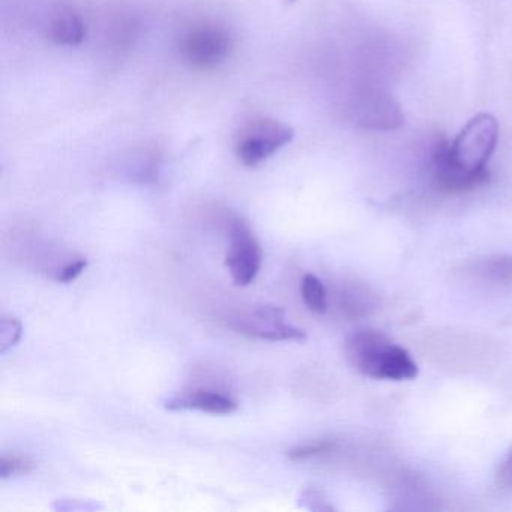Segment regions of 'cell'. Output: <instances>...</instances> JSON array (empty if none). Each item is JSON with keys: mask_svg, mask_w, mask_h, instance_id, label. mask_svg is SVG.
Returning <instances> with one entry per match:
<instances>
[{"mask_svg": "<svg viewBox=\"0 0 512 512\" xmlns=\"http://www.w3.org/2000/svg\"><path fill=\"white\" fill-rule=\"evenodd\" d=\"M499 142V122L488 113L470 119L452 142L439 140L431 151L433 181L445 193L475 190L490 181L487 164Z\"/></svg>", "mask_w": 512, "mask_h": 512, "instance_id": "1", "label": "cell"}, {"mask_svg": "<svg viewBox=\"0 0 512 512\" xmlns=\"http://www.w3.org/2000/svg\"><path fill=\"white\" fill-rule=\"evenodd\" d=\"M295 139L290 125L275 119H256L239 133L236 155L245 167H257Z\"/></svg>", "mask_w": 512, "mask_h": 512, "instance_id": "2", "label": "cell"}, {"mask_svg": "<svg viewBox=\"0 0 512 512\" xmlns=\"http://www.w3.org/2000/svg\"><path fill=\"white\" fill-rule=\"evenodd\" d=\"M227 226H229L230 248L226 256V266L236 286H250L256 280L262 266V250H260L259 241L244 218L233 217Z\"/></svg>", "mask_w": 512, "mask_h": 512, "instance_id": "3", "label": "cell"}, {"mask_svg": "<svg viewBox=\"0 0 512 512\" xmlns=\"http://www.w3.org/2000/svg\"><path fill=\"white\" fill-rule=\"evenodd\" d=\"M233 49V40L226 29L199 26L181 38L182 59L197 70H211L223 64Z\"/></svg>", "mask_w": 512, "mask_h": 512, "instance_id": "4", "label": "cell"}, {"mask_svg": "<svg viewBox=\"0 0 512 512\" xmlns=\"http://www.w3.org/2000/svg\"><path fill=\"white\" fill-rule=\"evenodd\" d=\"M230 329L248 337L266 341H304L302 329L286 322L284 311L272 305H263L245 316L227 323Z\"/></svg>", "mask_w": 512, "mask_h": 512, "instance_id": "5", "label": "cell"}, {"mask_svg": "<svg viewBox=\"0 0 512 512\" xmlns=\"http://www.w3.org/2000/svg\"><path fill=\"white\" fill-rule=\"evenodd\" d=\"M391 340L379 331H358L347 338L344 353L347 361L358 373L371 379H379L380 368Z\"/></svg>", "mask_w": 512, "mask_h": 512, "instance_id": "6", "label": "cell"}, {"mask_svg": "<svg viewBox=\"0 0 512 512\" xmlns=\"http://www.w3.org/2000/svg\"><path fill=\"white\" fill-rule=\"evenodd\" d=\"M356 121L367 130L394 131L403 127L404 116L394 98L385 92L373 91L359 103Z\"/></svg>", "mask_w": 512, "mask_h": 512, "instance_id": "7", "label": "cell"}, {"mask_svg": "<svg viewBox=\"0 0 512 512\" xmlns=\"http://www.w3.org/2000/svg\"><path fill=\"white\" fill-rule=\"evenodd\" d=\"M164 407L167 410H199L212 415H230L238 410V403L221 392L200 389V391L167 398L164 401Z\"/></svg>", "mask_w": 512, "mask_h": 512, "instance_id": "8", "label": "cell"}, {"mask_svg": "<svg viewBox=\"0 0 512 512\" xmlns=\"http://www.w3.org/2000/svg\"><path fill=\"white\" fill-rule=\"evenodd\" d=\"M88 29L79 14L61 10L49 23V38L59 46L74 47L86 40Z\"/></svg>", "mask_w": 512, "mask_h": 512, "instance_id": "9", "label": "cell"}, {"mask_svg": "<svg viewBox=\"0 0 512 512\" xmlns=\"http://www.w3.org/2000/svg\"><path fill=\"white\" fill-rule=\"evenodd\" d=\"M416 376H418V365L409 352L397 344H391L383 358L379 379L412 380Z\"/></svg>", "mask_w": 512, "mask_h": 512, "instance_id": "10", "label": "cell"}, {"mask_svg": "<svg viewBox=\"0 0 512 512\" xmlns=\"http://www.w3.org/2000/svg\"><path fill=\"white\" fill-rule=\"evenodd\" d=\"M338 305L347 317H364L374 310L373 295L364 287H344L338 293Z\"/></svg>", "mask_w": 512, "mask_h": 512, "instance_id": "11", "label": "cell"}, {"mask_svg": "<svg viewBox=\"0 0 512 512\" xmlns=\"http://www.w3.org/2000/svg\"><path fill=\"white\" fill-rule=\"evenodd\" d=\"M478 274L488 283L508 286L512 283V256L497 254L482 260L478 265Z\"/></svg>", "mask_w": 512, "mask_h": 512, "instance_id": "12", "label": "cell"}, {"mask_svg": "<svg viewBox=\"0 0 512 512\" xmlns=\"http://www.w3.org/2000/svg\"><path fill=\"white\" fill-rule=\"evenodd\" d=\"M301 295L308 310L313 313L323 314L328 310V293L325 284L313 274H307L302 278Z\"/></svg>", "mask_w": 512, "mask_h": 512, "instance_id": "13", "label": "cell"}, {"mask_svg": "<svg viewBox=\"0 0 512 512\" xmlns=\"http://www.w3.org/2000/svg\"><path fill=\"white\" fill-rule=\"evenodd\" d=\"M37 469V464L23 455H4L0 458V476L7 479L14 475H28Z\"/></svg>", "mask_w": 512, "mask_h": 512, "instance_id": "14", "label": "cell"}, {"mask_svg": "<svg viewBox=\"0 0 512 512\" xmlns=\"http://www.w3.org/2000/svg\"><path fill=\"white\" fill-rule=\"evenodd\" d=\"M23 326L16 317H2L0 322V353H7L22 338Z\"/></svg>", "mask_w": 512, "mask_h": 512, "instance_id": "15", "label": "cell"}, {"mask_svg": "<svg viewBox=\"0 0 512 512\" xmlns=\"http://www.w3.org/2000/svg\"><path fill=\"white\" fill-rule=\"evenodd\" d=\"M335 446L337 445L332 440H320V442L307 443V445L290 449V451H287V457L293 461L308 460V458L329 454V452L334 451Z\"/></svg>", "mask_w": 512, "mask_h": 512, "instance_id": "16", "label": "cell"}, {"mask_svg": "<svg viewBox=\"0 0 512 512\" xmlns=\"http://www.w3.org/2000/svg\"><path fill=\"white\" fill-rule=\"evenodd\" d=\"M86 266H88V260L85 257H77V259L70 260L61 271L56 274L55 281L58 283H71L76 280L77 277L83 274Z\"/></svg>", "mask_w": 512, "mask_h": 512, "instance_id": "17", "label": "cell"}, {"mask_svg": "<svg viewBox=\"0 0 512 512\" xmlns=\"http://www.w3.org/2000/svg\"><path fill=\"white\" fill-rule=\"evenodd\" d=\"M496 485L500 490L512 493V448L506 452L496 472Z\"/></svg>", "mask_w": 512, "mask_h": 512, "instance_id": "18", "label": "cell"}, {"mask_svg": "<svg viewBox=\"0 0 512 512\" xmlns=\"http://www.w3.org/2000/svg\"><path fill=\"white\" fill-rule=\"evenodd\" d=\"M302 502L310 503V505H307V508L310 509H319V511H322V509H331V506L326 505L322 494L316 490L305 491V493L302 494Z\"/></svg>", "mask_w": 512, "mask_h": 512, "instance_id": "19", "label": "cell"}]
</instances>
